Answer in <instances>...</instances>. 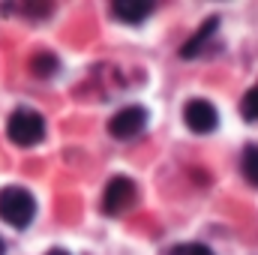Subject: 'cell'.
I'll list each match as a JSON object with an SVG mask.
<instances>
[{
  "instance_id": "1",
  "label": "cell",
  "mask_w": 258,
  "mask_h": 255,
  "mask_svg": "<svg viewBox=\"0 0 258 255\" xmlns=\"http://www.w3.org/2000/svg\"><path fill=\"white\" fill-rule=\"evenodd\" d=\"M36 216V201L24 186H3L0 189V219L12 228H27Z\"/></svg>"
},
{
  "instance_id": "2",
  "label": "cell",
  "mask_w": 258,
  "mask_h": 255,
  "mask_svg": "<svg viewBox=\"0 0 258 255\" xmlns=\"http://www.w3.org/2000/svg\"><path fill=\"white\" fill-rule=\"evenodd\" d=\"M6 135L18 147H33V144H39L45 138V120L33 108H18L6 123Z\"/></svg>"
},
{
  "instance_id": "3",
  "label": "cell",
  "mask_w": 258,
  "mask_h": 255,
  "mask_svg": "<svg viewBox=\"0 0 258 255\" xmlns=\"http://www.w3.org/2000/svg\"><path fill=\"white\" fill-rule=\"evenodd\" d=\"M135 201H138L135 183L120 174V177H111V180H108L105 195H102V210H105L108 216H120V213H126Z\"/></svg>"
},
{
  "instance_id": "4",
  "label": "cell",
  "mask_w": 258,
  "mask_h": 255,
  "mask_svg": "<svg viewBox=\"0 0 258 255\" xmlns=\"http://www.w3.org/2000/svg\"><path fill=\"white\" fill-rule=\"evenodd\" d=\"M183 123L192 129L195 135H207V132L216 129L219 114H216L213 102H207V99H189L183 105Z\"/></svg>"
},
{
  "instance_id": "5",
  "label": "cell",
  "mask_w": 258,
  "mask_h": 255,
  "mask_svg": "<svg viewBox=\"0 0 258 255\" xmlns=\"http://www.w3.org/2000/svg\"><path fill=\"white\" fill-rule=\"evenodd\" d=\"M144 123H147V111L141 105H126L108 120V132H111V138L126 141V138H135L144 129Z\"/></svg>"
},
{
  "instance_id": "6",
  "label": "cell",
  "mask_w": 258,
  "mask_h": 255,
  "mask_svg": "<svg viewBox=\"0 0 258 255\" xmlns=\"http://www.w3.org/2000/svg\"><path fill=\"white\" fill-rule=\"evenodd\" d=\"M111 12H114V18H120V21H126V24H141V21L153 12V3L117 0V3H111Z\"/></svg>"
},
{
  "instance_id": "7",
  "label": "cell",
  "mask_w": 258,
  "mask_h": 255,
  "mask_svg": "<svg viewBox=\"0 0 258 255\" xmlns=\"http://www.w3.org/2000/svg\"><path fill=\"white\" fill-rule=\"evenodd\" d=\"M216 27H219V18H207V21L198 27V33H195L192 39L180 48V54H183V57H195V54H201V48L210 42V36L216 33Z\"/></svg>"
},
{
  "instance_id": "8",
  "label": "cell",
  "mask_w": 258,
  "mask_h": 255,
  "mask_svg": "<svg viewBox=\"0 0 258 255\" xmlns=\"http://www.w3.org/2000/svg\"><path fill=\"white\" fill-rule=\"evenodd\" d=\"M27 66H30V72H33L36 78H51V75L57 72V57H54L51 51H36Z\"/></svg>"
},
{
  "instance_id": "9",
  "label": "cell",
  "mask_w": 258,
  "mask_h": 255,
  "mask_svg": "<svg viewBox=\"0 0 258 255\" xmlns=\"http://www.w3.org/2000/svg\"><path fill=\"white\" fill-rule=\"evenodd\" d=\"M240 171H243V177H246L252 186H258V144H249V147L243 150Z\"/></svg>"
},
{
  "instance_id": "10",
  "label": "cell",
  "mask_w": 258,
  "mask_h": 255,
  "mask_svg": "<svg viewBox=\"0 0 258 255\" xmlns=\"http://www.w3.org/2000/svg\"><path fill=\"white\" fill-rule=\"evenodd\" d=\"M240 114H243V120L258 123V81L246 90V96H243V102H240Z\"/></svg>"
},
{
  "instance_id": "11",
  "label": "cell",
  "mask_w": 258,
  "mask_h": 255,
  "mask_svg": "<svg viewBox=\"0 0 258 255\" xmlns=\"http://www.w3.org/2000/svg\"><path fill=\"white\" fill-rule=\"evenodd\" d=\"M171 255H213L207 246H201V243H180V246H174Z\"/></svg>"
},
{
  "instance_id": "12",
  "label": "cell",
  "mask_w": 258,
  "mask_h": 255,
  "mask_svg": "<svg viewBox=\"0 0 258 255\" xmlns=\"http://www.w3.org/2000/svg\"><path fill=\"white\" fill-rule=\"evenodd\" d=\"M48 255H69V252H66V249H51Z\"/></svg>"
},
{
  "instance_id": "13",
  "label": "cell",
  "mask_w": 258,
  "mask_h": 255,
  "mask_svg": "<svg viewBox=\"0 0 258 255\" xmlns=\"http://www.w3.org/2000/svg\"><path fill=\"white\" fill-rule=\"evenodd\" d=\"M0 255H3V240H0Z\"/></svg>"
}]
</instances>
